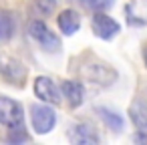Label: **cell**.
Listing matches in <instances>:
<instances>
[{"label":"cell","instance_id":"cell-1","mask_svg":"<svg viewBox=\"0 0 147 145\" xmlns=\"http://www.w3.org/2000/svg\"><path fill=\"white\" fill-rule=\"evenodd\" d=\"M30 123L32 129L38 135H45L49 131H53L55 123H57V113L51 107V103H40V105H32L30 107Z\"/></svg>","mask_w":147,"mask_h":145},{"label":"cell","instance_id":"cell-2","mask_svg":"<svg viewBox=\"0 0 147 145\" xmlns=\"http://www.w3.org/2000/svg\"><path fill=\"white\" fill-rule=\"evenodd\" d=\"M0 125L8 129H24V113L20 103L8 97H0Z\"/></svg>","mask_w":147,"mask_h":145},{"label":"cell","instance_id":"cell-3","mask_svg":"<svg viewBox=\"0 0 147 145\" xmlns=\"http://www.w3.org/2000/svg\"><path fill=\"white\" fill-rule=\"evenodd\" d=\"M28 34L40 45L42 51L47 53H57L61 49V38L42 22V20H32L28 24Z\"/></svg>","mask_w":147,"mask_h":145},{"label":"cell","instance_id":"cell-4","mask_svg":"<svg viewBox=\"0 0 147 145\" xmlns=\"http://www.w3.org/2000/svg\"><path fill=\"white\" fill-rule=\"evenodd\" d=\"M34 95L40 101L51 103V105H61V101L65 99L63 97V89L51 77H36V81H34Z\"/></svg>","mask_w":147,"mask_h":145},{"label":"cell","instance_id":"cell-5","mask_svg":"<svg viewBox=\"0 0 147 145\" xmlns=\"http://www.w3.org/2000/svg\"><path fill=\"white\" fill-rule=\"evenodd\" d=\"M91 26H93V32H95L99 38H103V40H111V38L117 36V32L121 30L119 22L113 20L111 16L103 14V12H97V14L93 16Z\"/></svg>","mask_w":147,"mask_h":145},{"label":"cell","instance_id":"cell-6","mask_svg":"<svg viewBox=\"0 0 147 145\" xmlns=\"http://www.w3.org/2000/svg\"><path fill=\"white\" fill-rule=\"evenodd\" d=\"M69 139L77 145H93V143H99V135L95 131V127L87 125V123H77L69 129Z\"/></svg>","mask_w":147,"mask_h":145},{"label":"cell","instance_id":"cell-7","mask_svg":"<svg viewBox=\"0 0 147 145\" xmlns=\"http://www.w3.org/2000/svg\"><path fill=\"white\" fill-rule=\"evenodd\" d=\"M61 89H63V97L65 101L69 103L71 109H77L83 105L85 101V89L79 81H63L61 83Z\"/></svg>","mask_w":147,"mask_h":145},{"label":"cell","instance_id":"cell-8","mask_svg":"<svg viewBox=\"0 0 147 145\" xmlns=\"http://www.w3.org/2000/svg\"><path fill=\"white\" fill-rule=\"evenodd\" d=\"M0 75L10 81H22L26 71L16 59L8 57V55H0Z\"/></svg>","mask_w":147,"mask_h":145},{"label":"cell","instance_id":"cell-9","mask_svg":"<svg viewBox=\"0 0 147 145\" xmlns=\"http://www.w3.org/2000/svg\"><path fill=\"white\" fill-rule=\"evenodd\" d=\"M85 77L91 83H101V85H111L115 79V71L105 67L103 63H93L85 69Z\"/></svg>","mask_w":147,"mask_h":145},{"label":"cell","instance_id":"cell-10","mask_svg":"<svg viewBox=\"0 0 147 145\" xmlns=\"http://www.w3.org/2000/svg\"><path fill=\"white\" fill-rule=\"evenodd\" d=\"M129 119L137 127V131L147 133V101L145 99H135L129 105Z\"/></svg>","mask_w":147,"mask_h":145},{"label":"cell","instance_id":"cell-11","mask_svg":"<svg viewBox=\"0 0 147 145\" xmlns=\"http://www.w3.org/2000/svg\"><path fill=\"white\" fill-rule=\"evenodd\" d=\"M57 22H59L61 32H63V34H67V36H73V34L81 28V16H79V12H77V10H73V8L63 10V12L59 14Z\"/></svg>","mask_w":147,"mask_h":145},{"label":"cell","instance_id":"cell-12","mask_svg":"<svg viewBox=\"0 0 147 145\" xmlns=\"http://www.w3.org/2000/svg\"><path fill=\"white\" fill-rule=\"evenodd\" d=\"M95 111H97V115L103 119V123H105L109 129H113V131H117V133H119V131L125 127L123 117H121L119 113H115L113 109H107V107H97Z\"/></svg>","mask_w":147,"mask_h":145},{"label":"cell","instance_id":"cell-13","mask_svg":"<svg viewBox=\"0 0 147 145\" xmlns=\"http://www.w3.org/2000/svg\"><path fill=\"white\" fill-rule=\"evenodd\" d=\"M12 30H14L12 16H10L8 12H4V10H0V42H6V40H10Z\"/></svg>","mask_w":147,"mask_h":145},{"label":"cell","instance_id":"cell-14","mask_svg":"<svg viewBox=\"0 0 147 145\" xmlns=\"http://www.w3.org/2000/svg\"><path fill=\"white\" fill-rule=\"evenodd\" d=\"M55 8H57V0H36V10L45 16L53 14Z\"/></svg>","mask_w":147,"mask_h":145},{"label":"cell","instance_id":"cell-15","mask_svg":"<svg viewBox=\"0 0 147 145\" xmlns=\"http://www.w3.org/2000/svg\"><path fill=\"white\" fill-rule=\"evenodd\" d=\"M28 139L30 137H28V133L24 129H10V135L6 137L8 143H26Z\"/></svg>","mask_w":147,"mask_h":145},{"label":"cell","instance_id":"cell-16","mask_svg":"<svg viewBox=\"0 0 147 145\" xmlns=\"http://www.w3.org/2000/svg\"><path fill=\"white\" fill-rule=\"evenodd\" d=\"M87 8H95V10H105L113 6V0H81Z\"/></svg>","mask_w":147,"mask_h":145},{"label":"cell","instance_id":"cell-17","mask_svg":"<svg viewBox=\"0 0 147 145\" xmlns=\"http://www.w3.org/2000/svg\"><path fill=\"white\" fill-rule=\"evenodd\" d=\"M143 61H145V67H147V45H145V49H143Z\"/></svg>","mask_w":147,"mask_h":145}]
</instances>
